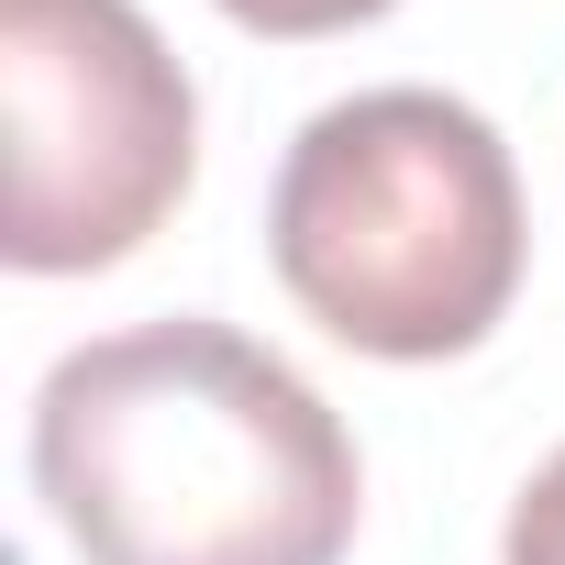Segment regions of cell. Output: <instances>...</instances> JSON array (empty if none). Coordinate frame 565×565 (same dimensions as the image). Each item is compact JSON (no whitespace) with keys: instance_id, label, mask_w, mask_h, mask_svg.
I'll return each instance as SVG.
<instances>
[{"instance_id":"6da1fadb","label":"cell","mask_w":565,"mask_h":565,"mask_svg":"<svg viewBox=\"0 0 565 565\" xmlns=\"http://www.w3.org/2000/svg\"><path fill=\"white\" fill-rule=\"evenodd\" d=\"M34 499L78 565H344L366 466L289 355L178 311L45 366Z\"/></svg>"},{"instance_id":"7a4b0ae2","label":"cell","mask_w":565,"mask_h":565,"mask_svg":"<svg viewBox=\"0 0 565 565\" xmlns=\"http://www.w3.org/2000/svg\"><path fill=\"white\" fill-rule=\"evenodd\" d=\"M521 178L488 111L444 89H355L300 122L266 189V255L289 300L388 366H433L499 333L521 289Z\"/></svg>"},{"instance_id":"3957f363","label":"cell","mask_w":565,"mask_h":565,"mask_svg":"<svg viewBox=\"0 0 565 565\" xmlns=\"http://www.w3.org/2000/svg\"><path fill=\"white\" fill-rule=\"evenodd\" d=\"M0 255L89 277L189 200L200 89L134 0H0Z\"/></svg>"},{"instance_id":"277c9868","label":"cell","mask_w":565,"mask_h":565,"mask_svg":"<svg viewBox=\"0 0 565 565\" xmlns=\"http://www.w3.org/2000/svg\"><path fill=\"white\" fill-rule=\"evenodd\" d=\"M499 565H565V444L532 466V488L510 499V532H499Z\"/></svg>"},{"instance_id":"5b68a950","label":"cell","mask_w":565,"mask_h":565,"mask_svg":"<svg viewBox=\"0 0 565 565\" xmlns=\"http://www.w3.org/2000/svg\"><path fill=\"white\" fill-rule=\"evenodd\" d=\"M222 12L244 34H266V45H311V34H355V23L399 12V0H222Z\"/></svg>"}]
</instances>
